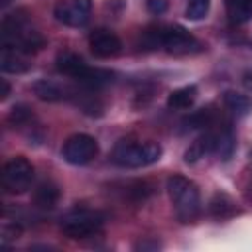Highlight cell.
<instances>
[{
    "label": "cell",
    "mask_w": 252,
    "mask_h": 252,
    "mask_svg": "<svg viewBox=\"0 0 252 252\" xmlns=\"http://www.w3.org/2000/svg\"><path fill=\"white\" fill-rule=\"evenodd\" d=\"M215 146H217V132L207 130L195 142H191V146L183 154V161L185 163H197L201 158L215 154Z\"/></svg>",
    "instance_id": "obj_12"
},
{
    "label": "cell",
    "mask_w": 252,
    "mask_h": 252,
    "mask_svg": "<svg viewBox=\"0 0 252 252\" xmlns=\"http://www.w3.org/2000/svg\"><path fill=\"white\" fill-rule=\"evenodd\" d=\"M33 112L30 106L26 104H16L10 112H8V124L16 130H24V128H30L32 122H33Z\"/></svg>",
    "instance_id": "obj_20"
},
{
    "label": "cell",
    "mask_w": 252,
    "mask_h": 252,
    "mask_svg": "<svg viewBox=\"0 0 252 252\" xmlns=\"http://www.w3.org/2000/svg\"><path fill=\"white\" fill-rule=\"evenodd\" d=\"M93 10V0H59L53 8V16L59 24L81 28L89 22Z\"/></svg>",
    "instance_id": "obj_8"
},
{
    "label": "cell",
    "mask_w": 252,
    "mask_h": 252,
    "mask_svg": "<svg viewBox=\"0 0 252 252\" xmlns=\"http://www.w3.org/2000/svg\"><path fill=\"white\" fill-rule=\"evenodd\" d=\"M197 94H199V91H197L195 85L179 87V89H175L167 94V106L171 110H187L197 100Z\"/></svg>",
    "instance_id": "obj_15"
},
{
    "label": "cell",
    "mask_w": 252,
    "mask_h": 252,
    "mask_svg": "<svg viewBox=\"0 0 252 252\" xmlns=\"http://www.w3.org/2000/svg\"><path fill=\"white\" fill-rule=\"evenodd\" d=\"M61 191L53 181H41L33 191V203L39 209H53L59 203Z\"/></svg>",
    "instance_id": "obj_17"
},
{
    "label": "cell",
    "mask_w": 252,
    "mask_h": 252,
    "mask_svg": "<svg viewBox=\"0 0 252 252\" xmlns=\"http://www.w3.org/2000/svg\"><path fill=\"white\" fill-rule=\"evenodd\" d=\"M161 244L156 240V238H148V240H142V242H138L134 248L136 250H142V252H146V250H158Z\"/></svg>",
    "instance_id": "obj_25"
},
{
    "label": "cell",
    "mask_w": 252,
    "mask_h": 252,
    "mask_svg": "<svg viewBox=\"0 0 252 252\" xmlns=\"http://www.w3.org/2000/svg\"><path fill=\"white\" fill-rule=\"evenodd\" d=\"M22 232V226L20 224H16V222H6L4 226H2V240L4 242H8V240H14V238H18V234Z\"/></svg>",
    "instance_id": "obj_24"
},
{
    "label": "cell",
    "mask_w": 252,
    "mask_h": 252,
    "mask_svg": "<svg viewBox=\"0 0 252 252\" xmlns=\"http://www.w3.org/2000/svg\"><path fill=\"white\" fill-rule=\"evenodd\" d=\"M209 4L211 0H187V8H185V18L199 22L207 16L209 12Z\"/></svg>",
    "instance_id": "obj_22"
},
{
    "label": "cell",
    "mask_w": 252,
    "mask_h": 252,
    "mask_svg": "<svg viewBox=\"0 0 252 252\" xmlns=\"http://www.w3.org/2000/svg\"><path fill=\"white\" fill-rule=\"evenodd\" d=\"M104 220H106L104 213H100L96 209L75 207L61 217L59 228L67 238L83 240V238H89V236H94L96 232H100L104 226Z\"/></svg>",
    "instance_id": "obj_4"
},
{
    "label": "cell",
    "mask_w": 252,
    "mask_h": 252,
    "mask_svg": "<svg viewBox=\"0 0 252 252\" xmlns=\"http://www.w3.org/2000/svg\"><path fill=\"white\" fill-rule=\"evenodd\" d=\"M236 148V140L230 128H222L217 132V146H215V154L220 159H230V156L234 154Z\"/></svg>",
    "instance_id": "obj_21"
},
{
    "label": "cell",
    "mask_w": 252,
    "mask_h": 252,
    "mask_svg": "<svg viewBox=\"0 0 252 252\" xmlns=\"http://www.w3.org/2000/svg\"><path fill=\"white\" fill-rule=\"evenodd\" d=\"M89 47H91L93 55H96L100 59H112V57H116V55L122 53V41H120V37L114 32L104 30V28L93 30L89 33Z\"/></svg>",
    "instance_id": "obj_9"
},
{
    "label": "cell",
    "mask_w": 252,
    "mask_h": 252,
    "mask_svg": "<svg viewBox=\"0 0 252 252\" xmlns=\"http://www.w3.org/2000/svg\"><path fill=\"white\" fill-rule=\"evenodd\" d=\"M169 201L173 205L175 217L179 222L189 224L195 222L201 215V193L195 181H191L185 175H171L165 183Z\"/></svg>",
    "instance_id": "obj_2"
},
{
    "label": "cell",
    "mask_w": 252,
    "mask_h": 252,
    "mask_svg": "<svg viewBox=\"0 0 252 252\" xmlns=\"http://www.w3.org/2000/svg\"><path fill=\"white\" fill-rule=\"evenodd\" d=\"M167 6H169L167 0H146V8H148V12L154 14V16L165 14V12H167Z\"/></svg>",
    "instance_id": "obj_23"
},
{
    "label": "cell",
    "mask_w": 252,
    "mask_h": 252,
    "mask_svg": "<svg viewBox=\"0 0 252 252\" xmlns=\"http://www.w3.org/2000/svg\"><path fill=\"white\" fill-rule=\"evenodd\" d=\"M32 91L33 94L43 100V102H61V100H73L75 96V91L69 89V87H63L59 83H53V81H47V79H39L32 85Z\"/></svg>",
    "instance_id": "obj_11"
},
{
    "label": "cell",
    "mask_w": 252,
    "mask_h": 252,
    "mask_svg": "<svg viewBox=\"0 0 252 252\" xmlns=\"http://www.w3.org/2000/svg\"><path fill=\"white\" fill-rule=\"evenodd\" d=\"M98 154V142L89 134H73L61 146V158L71 165H87Z\"/></svg>",
    "instance_id": "obj_7"
},
{
    "label": "cell",
    "mask_w": 252,
    "mask_h": 252,
    "mask_svg": "<svg viewBox=\"0 0 252 252\" xmlns=\"http://www.w3.org/2000/svg\"><path fill=\"white\" fill-rule=\"evenodd\" d=\"M161 146L156 142H136V140H120L112 148L110 161L118 167L138 169L148 167L161 158Z\"/></svg>",
    "instance_id": "obj_3"
},
{
    "label": "cell",
    "mask_w": 252,
    "mask_h": 252,
    "mask_svg": "<svg viewBox=\"0 0 252 252\" xmlns=\"http://www.w3.org/2000/svg\"><path fill=\"white\" fill-rule=\"evenodd\" d=\"M55 69H57L61 75L71 77V79H75L77 83H83V81L89 77V73H91L93 67H89L81 55H77V53H73V51H61V53H57V57H55Z\"/></svg>",
    "instance_id": "obj_10"
},
{
    "label": "cell",
    "mask_w": 252,
    "mask_h": 252,
    "mask_svg": "<svg viewBox=\"0 0 252 252\" xmlns=\"http://www.w3.org/2000/svg\"><path fill=\"white\" fill-rule=\"evenodd\" d=\"M0 85H2V93H0V98H2V100H6V98H8V94H10V83H8L6 79H2V81H0Z\"/></svg>",
    "instance_id": "obj_26"
},
{
    "label": "cell",
    "mask_w": 252,
    "mask_h": 252,
    "mask_svg": "<svg viewBox=\"0 0 252 252\" xmlns=\"http://www.w3.org/2000/svg\"><path fill=\"white\" fill-rule=\"evenodd\" d=\"M10 2H12V0H0V4H2V6H8Z\"/></svg>",
    "instance_id": "obj_27"
},
{
    "label": "cell",
    "mask_w": 252,
    "mask_h": 252,
    "mask_svg": "<svg viewBox=\"0 0 252 252\" xmlns=\"http://www.w3.org/2000/svg\"><path fill=\"white\" fill-rule=\"evenodd\" d=\"M222 102H224L226 110L236 118H244L252 112V98L248 94H242L236 91H226L222 96Z\"/></svg>",
    "instance_id": "obj_16"
},
{
    "label": "cell",
    "mask_w": 252,
    "mask_h": 252,
    "mask_svg": "<svg viewBox=\"0 0 252 252\" xmlns=\"http://www.w3.org/2000/svg\"><path fill=\"white\" fill-rule=\"evenodd\" d=\"M0 69L2 73H12V75H22L32 69V63L24 57V53H18L14 49L2 47L0 53Z\"/></svg>",
    "instance_id": "obj_14"
},
{
    "label": "cell",
    "mask_w": 252,
    "mask_h": 252,
    "mask_svg": "<svg viewBox=\"0 0 252 252\" xmlns=\"http://www.w3.org/2000/svg\"><path fill=\"white\" fill-rule=\"evenodd\" d=\"M213 110L211 108H199L195 112H191L187 118L181 120V132H189V130H203L209 128L213 124Z\"/></svg>",
    "instance_id": "obj_19"
},
{
    "label": "cell",
    "mask_w": 252,
    "mask_h": 252,
    "mask_svg": "<svg viewBox=\"0 0 252 252\" xmlns=\"http://www.w3.org/2000/svg\"><path fill=\"white\" fill-rule=\"evenodd\" d=\"M224 8L232 24H246L252 20V0H224Z\"/></svg>",
    "instance_id": "obj_18"
},
{
    "label": "cell",
    "mask_w": 252,
    "mask_h": 252,
    "mask_svg": "<svg viewBox=\"0 0 252 252\" xmlns=\"http://www.w3.org/2000/svg\"><path fill=\"white\" fill-rule=\"evenodd\" d=\"M0 35H2V47L14 49L24 55H33L45 47V37L35 28H32L26 10H16L4 16L0 26Z\"/></svg>",
    "instance_id": "obj_1"
},
{
    "label": "cell",
    "mask_w": 252,
    "mask_h": 252,
    "mask_svg": "<svg viewBox=\"0 0 252 252\" xmlns=\"http://www.w3.org/2000/svg\"><path fill=\"white\" fill-rule=\"evenodd\" d=\"M238 213L236 209V203L232 201V197H228L226 193H215L209 201V215L217 220H226V219H232L234 215Z\"/></svg>",
    "instance_id": "obj_13"
},
{
    "label": "cell",
    "mask_w": 252,
    "mask_h": 252,
    "mask_svg": "<svg viewBox=\"0 0 252 252\" xmlns=\"http://www.w3.org/2000/svg\"><path fill=\"white\" fill-rule=\"evenodd\" d=\"M32 181H33V165L24 156H16L4 163L2 185L8 193L22 195L30 189Z\"/></svg>",
    "instance_id": "obj_6"
},
{
    "label": "cell",
    "mask_w": 252,
    "mask_h": 252,
    "mask_svg": "<svg viewBox=\"0 0 252 252\" xmlns=\"http://www.w3.org/2000/svg\"><path fill=\"white\" fill-rule=\"evenodd\" d=\"M159 47L171 55H195L205 45L181 26H159Z\"/></svg>",
    "instance_id": "obj_5"
}]
</instances>
